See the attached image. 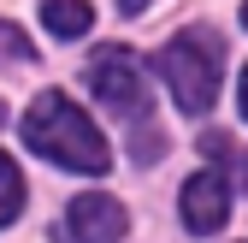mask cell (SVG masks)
<instances>
[{
    "instance_id": "cell-8",
    "label": "cell",
    "mask_w": 248,
    "mask_h": 243,
    "mask_svg": "<svg viewBox=\"0 0 248 243\" xmlns=\"http://www.w3.org/2000/svg\"><path fill=\"white\" fill-rule=\"evenodd\" d=\"M24 59L36 66V48H30V36H24L18 24H6V18H0V66H24Z\"/></svg>"
},
{
    "instance_id": "cell-2",
    "label": "cell",
    "mask_w": 248,
    "mask_h": 243,
    "mask_svg": "<svg viewBox=\"0 0 248 243\" xmlns=\"http://www.w3.org/2000/svg\"><path fill=\"white\" fill-rule=\"evenodd\" d=\"M154 66H160L171 101L183 113H207L219 101V71H225V42L213 36V30H183L171 36L160 53H154Z\"/></svg>"
},
{
    "instance_id": "cell-11",
    "label": "cell",
    "mask_w": 248,
    "mask_h": 243,
    "mask_svg": "<svg viewBox=\"0 0 248 243\" xmlns=\"http://www.w3.org/2000/svg\"><path fill=\"white\" fill-rule=\"evenodd\" d=\"M242 24H248V6H242Z\"/></svg>"
},
{
    "instance_id": "cell-10",
    "label": "cell",
    "mask_w": 248,
    "mask_h": 243,
    "mask_svg": "<svg viewBox=\"0 0 248 243\" xmlns=\"http://www.w3.org/2000/svg\"><path fill=\"white\" fill-rule=\"evenodd\" d=\"M242 113H248V71H242Z\"/></svg>"
},
{
    "instance_id": "cell-1",
    "label": "cell",
    "mask_w": 248,
    "mask_h": 243,
    "mask_svg": "<svg viewBox=\"0 0 248 243\" xmlns=\"http://www.w3.org/2000/svg\"><path fill=\"white\" fill-rule=\"evenodd\" d=\"M24 142L36 148L42 160L65 166V172H89V178H95V172L112 166V148L95 131V119H89L71 95H59V89H47V95L30 101V113H24Z\"/></svg>"
},
{
    "instance_id": "cell-7",
    "label": "cell",
    "mask_w": 248,
    "mask_h": 243,
    "mask_svg": "<svg viewBox=\"0 0 248 243\" xmlns=\"http://www.w3.org/2000/svg\"><path fill=\"white\" fill-rule=\"evenodd\" d=\"M18 208H24V178H18V166L6 155H0V226H12Z\"/></svg>"
},
{
    "instance_id": "cell-5",
    "label": "cell",
    "mask_w": 248,
    "mask_h": 243,
    "mask_svg": "<svg viewBox=\"0 0 248 243\" xmlns=\"http://www.w3.org/2000/svg\"><path fill=\"white\" fill-rule=\"evenodd\" d=\"M177 208H183V226H189L195 237H207V231H219L225 220H231V178L225 172H195L189 184H183V196H177Z\"/></svg>"
},
{
    "instance_id": "cell-4",
    "label": "cell",
    "mask_w": 248,
    "mask_h": 243,
    "mask_svg": "<svg viewBox=\"0 0 248 243\" xmlns=\"http://www.w3.org/2000/svg\"><path fill=\"white\" fill-rule=\"evenodd\" d=\"M124 202L112 196H77L65 208V226H59V243H118L124 237Z\"/></svg>"
},
{
    "instance_id": "cell-6",
    "label": "cell",
    "mask_w": 248,
    "mask_h": 243,
    "mask_svg": "<svg viewBox=\"0 0 248 243\" xmlns=\"http://www.w3.org/2000/svg\"><path fill=\"white\" fill-rule=\"evenodd\" d=\"M42 24L59 42H77V36H89L95 12H89V0H42Z\"/></svg>"
},
{
    "instance_id": "cell-9",
    "label": "cell",
    "mask_w": 248,
    "mask_h": 243,
    "mask_svg": "<svg viewBox=\"0 0 248 243\" xmlns=\"http://www.w3.org/2000/svg\"><path fill=\"white\" fill-rule=\"evenodd\" d=\"M148 6V0H118V12H142Z\"/></svg>"
},
{
    "instance_id": "cell-3",
    "label": "cell",
    "mask_w": 248,
    "mask_h": 243,
    "mask_svg": "<svg viewBox=\"0 0 248 243\" xmlns=\"http://www.w3.org/2000/svg\"><path fill=\"white\" fill-rule=\"evenodd\" d=\"M89 89L118 113V119H148V83H142V66L130 48H101L89 59Z\"/></svg>"
}]
</instances>
